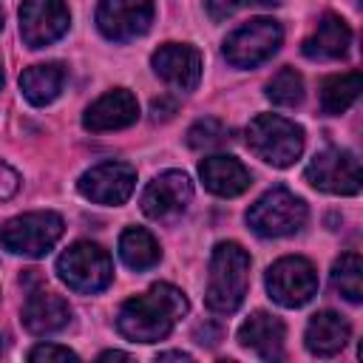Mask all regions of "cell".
I'll use <instances>...</instances> for the list:
<instances>
[{
    "label": "cell",
    "mask_w": 363,
    "mask_h": 363,
    "mask_svg": "<svg viewBox=\"0 0 363 363\" xmlns=\"http://www.w3.org/2000/svg\"><path fill=\"white\" fill-rule=\"evenodd\" d=\"M156 360H190L187 352H159Z\"/></svg>",
    "instance_id": "obj_30"
},
{
    "label": "cell",
    "mask_w": 363,
    "mask_h": 363,
    "mask_svg": "<svg viewBox=\"0 0 363 363\" xmlns=\"http://www.w3.org/2000/svg\"><path fill=\"white\" fill-rule=\"evenodd\" d=\"M284 335H286V329L275 315L252 312L238 329V343L264 360H281L284 357Z\"/></svg>",
    "instance_id": "obj_16"
},
{
    "label": "cell",
    "mask_w": 363,
    "mask_h": 363,
    "mask_svg": "<svg viewBox=\"0 0 363 363\" xmlns=\"http://www.w3.org/2000/svg\"><path fill=\"white\" fill-rule=\"evenodd\" d=\"M71 14L62 0H23L20 34L28 48H43L68 31Z\"/></svg>",
    "instance_id": "obj_11"
},
{
    "label": "cell",
    "mask_w": 363,
    "mask_h": 363,
    "mask_svg": "<svg viewBox=\"0 0 363 363\" xmlns=\"http://www.w3.org/2000/svg\"><path fill=\"white\" fill-rule=\"evenodd\" d=\"M57 275L62 284H68V289L79 295H94L111 284L113 264L99 244L77 241L57 258Z\"/></svg>",
    "instance_id": "obj_4"
},
{
    "label": "cell",
    "mask_w": 363,
    "mask_h": 363,
    "mask_svg": "<svg viewBox=\"0 0 363 363\" xmlns=\"http://www.w3.org/2000/svg\"><path fill=\"white\" fill-rule=\"evenodd\" d=\"M153 23V0H99L96 26L113 43L142 37Z\"/></svg>",
    "instance_id": "obj_10"
},
{
    "label": "cell",
    "mask_w": 363,
    "mask_h": 363,
    "mask_svg": "<svg viewBox=\"0 0 363 363\" xmlns=\"http://www.w3.org/2000/svg\"><path fill=\"white\" fill-rule=\"evenodd\" d=\"M247 286H250L247 250L235 241L216 244L210 255V278H207V292H204L207 306L218 315H230L244 303Z\"/></svg>",
    "instance_id": "obj_2"
},
{
    "label": "cell",
    "mask_w": 363,
    "mask_h": 363,
    "mask_svg": "<svg viewBox=\"0 0 363 363\" xmlns=\"http://www.w3.org/2000/svg\"><path fill=\"white\" fill-rule=\"evenodd\" d=\"M267 292H269V298L275 303H281L286 309L303 306L318 292V272L301 255L278 258L267 269Z\"/></svg>",
    "instance_id": "obj_8"
},
{
    "label": "cell",
    "mask_w": 363,
    "mask_h": 363,
    "mask_svg": "<svg viewBox=\"0 0 363 363\" xmlns=\"http://www.w3.org/2000/svg\"><path fill=\"white\" fill-rule=\"evenodd\" d=\"M139 116V102L128 88H113L102 94L96 102L88 105L82 125L91 133H105V130H122L133 125Z\"/></svg>",
    "instance_id": "obj_15"
},
{
    "label": "cell",
    "mask_w": 363,
    "mask_h": 363,
    "mask_svg": "<svg viewBox=\"0 0 363 363\" xmlns=\"http://www.w3.org/2000/svg\"><path fill=\"white\" fill-rule=\"evenodd\" d=\"M0 88H3V65H0Z\"/></svg>",
    "instance_id": "obj_33"
},
{
    "label": "cell",
    "mask_w": 363,
    "mask_h": 363,
    "mask_svg": "<svg viewBox=\"0 0 363 363\" xmlns=\"http://www.w3.org/2000/svg\"><path fill=\"white\" fill-rule=\"evenodd\" d=\"M267 96L272 105H281V108H295L301 99H303V79L295 68H281L269 85H267Z\"/></svg>",
    "instance_id": "obj_25"
},
{
    "label": "cell",
    "mask_w": 363,
    "mask_h": 363,
    "mask_svg": "<svg viewBox=\"0 0 363 363\" xmlns=\"http://www.w3.org/2000/svg\"><path fill=\"white\" fill-rule=\"evenodd\" d=\"M332 286L346 301L360 303L363 298V261L357 252H343L332 267Z\"/></svg>",
    "instance_id": "obj_24"
},
{
    "label": "cell",
    "mask_w": 363,
    "mask_h": 363,
    "mask_svg": "<svg viewBox=\"0 0 363 363\" xmlns=\"http://www.w3.org/2000/svg\"><path fill=\"white\" fill-rule=\"evenodd\" d=\"M159 244L156 238L142 230V227H128L119 235V258L130 267V269H150L153 264H159Z\"/></svg>",
    "instance_id": "obj_22"
},
{
    "label": "cell",
    "mask_w": 363,
    "mask_h": 363,
    "mask_svg": "<svg viewBox=\"0 0 363 363\" xmlns=\"http://www.w3.org/2000/svg\"><path fill=\"white\" fill-rule=\"evenodd\" d=\"M17 187H20V176L6 162H0V201L3 199H11L17 193Z\"/></svg>",
    "instance_id": "obj_28"
},
{
    "label": "cell",
    "mask_w": 363,
    "mask_h": 363,
    "mask_svg": "<svg viewBox=\"0 0 363 363\" xmlns=\"http://www.w3.org/2000/svg\"><path fill=\"white\" fill-rule=\"evenodd\" d=\"M79 193L96 204H125L136 187V170L125 162H102L85 170L77 182Z\"/></svg>",
    "instance_id": "obj_12"
},
{
    "label": "cell",
    "mask_w": 363,
    "mask_h": 363,
    "mask_svg": "<svg viewBox=\"0 0 363 363\" xmlns=\"http://www.w3.org/2000/svg\"><path fill=\"white\" fill-rule=\"evenodd\" d=\"M303 176L315 190H323L332 196L360 193V162L352 150L326 147V150L315 153V159L306 164Z\"/></svg>",
    "instance_id": "obj_9"
},
{
    "label": "cell",
    "mask_w": 363,
    "mask_h": 363,
    "mask_svg": "<svg viewBox=\"0 0 363 363\" xmlns=\"http://www.w3.org/2000/svg\"><path fill=\"white\" fill-rule=\"evenodd\" d=\"M352 31L337 14H323L312 37L303 43V54L309 60H340L349 51Z\"/></svg>",
    "instance_id": "obj_20"
},
{
    "label": "cell",
    "mask_w": 363,
    "mask_h": 363,
    "mask_svg": "<svg viewBox=\"0 0 363 363\" xmlns=\"http://www.w3.org/2000/svg\"><path fill=\"white\" fill-rule=\"evenodd\" d=\"M199 176L204 182V187L221 199H233V196H241L252 176L250 170L235 159V156H207L201 164H199Z\"/></svg>",
    "instance_id": "obj_17"
},
{
    "label": "cell",
    "mask_w": 363,
    "mask_h": 363,
    "mask_svg": "<svg viewBox=\"0 0 363 363\" xmlns=\"http://www.w3.org/2000/svg\"><path fill=\"white\" fill-rule=\"evenodd\" d=\"M247 224L264 238L292 235L306 224V204L286 187H272L247 210Z\"/></svg>",
    "instance_id": "obj_5"
},
{
    "label": "cell",
    "mask_w": 363,
    "mask_h": 363,
    "mask_svg": "<svg viewBox=\"0 0 363 363\" xmlns=\"http://www.w3.org/2000/svg\"><path fill=\"white\" fill-rule=\"evenodd\" d=\"M357 94H360V71L335 74L320 85V108H323V113L337 116L352 108Z\"/></svg>",
    "instance_id": "obj_23"
},
{
    "label": "cell",
    "mask_w": 363,
    "mask_h": 363,
    "mask_svg": "<svg viewBox=\"0 0 363 363\" xmlns=\"http://www.w3.org/2000/svg\"><path fill=\"white\" fill-rule=\"evenodd\" d=\"M284 31L272 17H255L224 40V57L235 68H255L281 48Z\"/></svg>",
    "instance_id": "obj_7"
},
{
    "label": "cell",
    "mask_w": 363,
    "mask_h": 363,
    "mask_svg": "<svg viewBox=\"0 0 363 363\" xmlns=\"http://www.w3.org/2000/svg\"><path fill=\"white\" fill-rule=\"evenodd\" d=\"M99 360H133L130 354H125V352H102L99 354Z\"/></svg>",
    "instance_id": "obj_32"
},
{
    "label": "cell",
    "mask_w": 363,
    "mask_h": 363,
    "mask_svg": "<svg viewBox=\"0 0 363 363\" xmlns=\"http://www.w3.org/2000/svg\"><path fill=\"white\" fill-rule=\"evenodd\" d=\"M62 235V218L51 210H37V213H23L0 227V244L26 258H40L45 255Z\"/></svg>",
    "instance_id": "obj_6"
},
{
    "label": "cell",
    "mask_w": 363,
    "mask_h": 363,
    "mask_svg": "<svg viewBox=\"0 0 363 363\" xmlns=\"http://www.w3.org/2000/svg\"><path fill=\"white\" fill-rule=\"evenodd\" d=\"M153 71L179 91H193L201 79V54L184 43H164L150 57Z\"/></svg>",
    "instance_id": "obj_14"
},
{
    "label": "cell",
    "mask_w": 363,
    "mask_h": 363,
    "mask_svg": "<svg viewBox=\"0 0 363 363\" xmlns=\"http://www.w3.org/2000/svg\"><path fill=\"white\" fill-rule=\"evenodd\" d=\"M230 130L218 122V119H213V116H207V119H199L196 125H190V130H187V145L193 147V150H213V147H221L230 136H227Z\"/></svg>",
    "instance_id": "obj_26"
},
{
    "label": "cell",
    "mask_w": 363,
    "mask_h": 363,
    "mask_svg": "<svg viewBox=\"0 0 363 363\" xmlns=\"http://www.w3.org/2000/svg\"><path fill=\"white\" fill-rule=\"evenodd\" d=\"M247 145L272 167H289L303 150V128L278 113H258L247 125Z\"/></svg>",
    "instance_id": "obj_3"
},
{
    "label": "cell",
    "mask_w": 363,
    "mask_h": 363,
    "mask_svg": "<svg viewBox=\"0 0 363 363\" xmlns=\"http://www.w3.org/2000/svg\"><path fill=\"white\" fill-rule=\"evenodd\" d=\"M28 360H34V363H40V360H45V363H51V360H77V354H74L68 346L40 343V346H34V349L28 352Z\"/></svg>",
    "instance_id": "obj_27"
},
{
    "label": "cell",
    "mask_w": 363,
    "mask_h": 363,
    "mask_svg": "<svg viewBox=\"0 0 363 363\" xmlns=\"http://www.w3.org/2000/svg\"><path fill=\"white\" fill-rule=\"evenodd\" d=\"M281 0H235V6H278Z\"/></svg>",
    "instance_id": "obj_31"
},
{
    "label": "cell",
    "mask_w": 363,
    "mask_h": 363,
    "mask_svg": "<svg viewBox=\"0 0 363 363\" xmlns=\"http://www.w3.org/2000/svg\"><path fill=\"white\" fill-rule=\"evenodd\" d=\"M349 335H352L349 320L326 309L312 315V320L306 323V349L318 357H332L346 346Z\"/></svg>",
    "instance_id": "obj_19"
},
{
    "label": "cell",
    "mask_w": 363,
    "mask_h": 363,
    "mask_svg": "<svg viewBox=\"0 0 363 363\" xmlns=\"http://www.w3.org/2000/svg\"><path fill=\"white\" fill-rule=\"evenodd\" d=\"M207 9H210V14H213V20H224V17H230L238 6H235V0H207Z\"/></svg>",
    "instance_id": "obj_29"
},
{
    "label": "cell",
    "mask_w": 363,
    "mask_h": 363,
    "mask_svg": "<svg viewBox=\"0 0 363 363\" xmlns=\"http://www.w3.org/2000/svg\"><path fill=\"white\" fill-rule=\"evenodd\" d=\"M187 312V298L170 284H153L145 295H133L119 306L116 329L133 343H153L170 335Z\"/></svg>",
    "instance_id": "obj_1"
},
{
    "label": "cell",
    "mask_w": 363,
    "mask_h": 363,
    "mask_svg": "<svg viewBox=\"0 0 363 363\" xmlns=\"http://www.w3.org/2000/svg\"><path fill=\"white\" fill-rule=\"evenodd\" d=\"M193 199V184L187 179V173L182 170H167L159 173L142 193V213L153 221H167L176 218L187 210Z\"/></svg>",
    "instance_id": "obj_13"
},
{
    "label": "cell",
    "mask_w": 363,
    "mask_h": 363,
    "mask_svg": "<svg viewBox=\"0 0 363 363\" xmlns=\"http://www.w3.org/2000/svg\"><path fill=\"white\" fill-rule=\"evenodd\" d=\"M0 28H3V11H0Z\"/></svg>",
    "instance_id": "obj_34"
},
{
    "label": "cell",
    "mask_w": 363,
    "mask_h": 363,
    "mask_svg": "<svg viewBox=\"0 0 363 363\" xmlns=\"http://www.w3.org/2000/svg\"><path fill=\"white\" fill-rule=\"evenodd\" d=\"M68 318L71 309L57 292H45V289L31 292L23 306V326L31 335H54L62 326H68Z\"/></svg>",
    "instance_id": "obj_18"
},
{
    "label": "cell",
    "mask_w": 363,
    "mask_h": 363,
    "mask_svg": "<svg viewBox=\"0 0 363 363\" xmlns=\"http://www.w3.org/2000/svg\"><path fill=\"white\" fill-rule=\"evenodd\" d=\"M65 85V65L62 62H40L20 74V91L31 105H48L60 96Z\"/></svg>",
    "instance_id": "obj_21"
}]
</instances>
